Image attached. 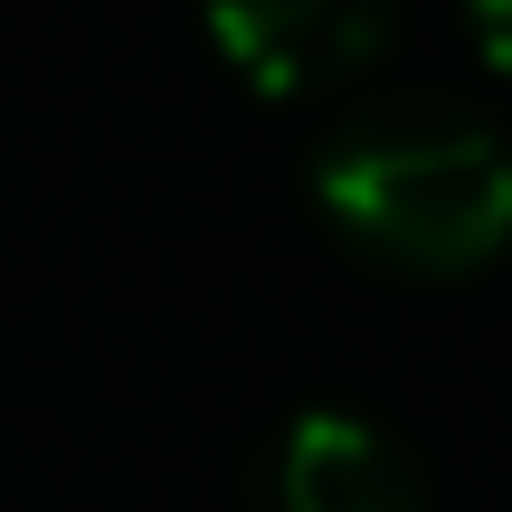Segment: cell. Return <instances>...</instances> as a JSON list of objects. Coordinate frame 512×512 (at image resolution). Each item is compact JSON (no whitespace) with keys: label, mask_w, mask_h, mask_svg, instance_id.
Here are the masks:
<instances>
[{"label":"cell","mask_w":512,"mask_h":512,"mask_svg":"<svg viewBox=\"0 0 512 512\" xmlns=\"http://www.w3.org/2000/svg\"><path fill=\"white\" fill-rule=\"evenodd\" d=\"M313 200L351 247L418 275H465L512 238V152L456 105H370L323 133Z\"/></svg>","instance_id":"1"},{"label":"cell","mask_w":512,"mask_h":512,"mask_svg":"<svg viewBox=\"0 0 512 512\" xmlns=\"http://www.w3.org/2000/svg\"><path fill=\"white\" fill-rule=\"evenodd\" d=\"M209 38L256 95H304L332 76H361L399 38V10H380V0H228V10H209Z\"/></svg>","instance_id":"2"},{"label":"cell","mask_w":512,"mask_h":512,"mask_svg":"<svg viewBox=\"0 0 512 512\" xmlns=\"http://www.w3.org/2000/svg\"><path fill=\"white\" fill-rule=\"evenodd\" d=\"M266 512H427V484L389 427L351 408H313L266 465Z\"/></svg>","instance_id":"3"},{"label":"cell","mask_w":512,"mask_h":512,"mask_svg":"<svg viewBox=\"0 0 512 512\" xmlns=\"http://www.w3.org/2000/svg\"><path fill=\"white\" fill-rule=\"evenodd\" d=\"M465 38H475V48L512 76V0H484V10H465Z\"/></svg>","instance_id":"4"}]
</instances>
